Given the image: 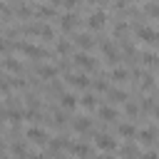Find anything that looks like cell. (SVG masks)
Instances as JSON below:
<instances>
[{
    "mask_svg": "<svg viewBox=\"0 0 159 159\" xmlns=\"http://www.w3.org/2000/svg\"><path fill=\"white\" fill-rule=\"evenodd\" d=\"M75 65H77L82 72H94V70H97V60H94L89 52H77V55H75Z\"/></svg>",
    "mask_w": 159,
    "mask_h": 159,
    "instance_id": "obj_1",
    "label": "cell"
},
{
    "mask_svg": "<svg viewBox=\"0 0 159 159\" xmlns=\"http://www.w3.org/2000/svg\"><path fill=\"white\" fill-rule=\"evenodd\" d=\"M25 139L32 142V144H47V129L45 127H27L25 129Z\"/></svg>",
    "mask_w": 159,
    "mask_h": 159,
    "instance_id": "obj_2",
    "label": "cell"
},
{
    "mask_svg": "<svg viewBox=\"0 0 159 159\" xmlns=\"http://www.w3.org/2000/svg\"><path fill=\"white\" fill-rule=\"evenodd\" d=\"M17 47H20V52H22L25 57H47V55H50L45 47H40V45H32V42H20Z\"/></svg>",
    "mask_w": 159,
    "mask_h": 159,
    "instance_id": "obj_3",
    "label": "cell"
},
{
    "mask_svg": "<svg viewBox=\"0 0 159 159\" xmlns=\"http://www.w3.org/2000/svg\"><path fill=\"white\" fill-rule=\"evenodd\" d=\"M67 84L72 89H87L89 87V77H87V72H72V75H67Z\"/></svg>",
    "mask_w": 159,
    "mask_h": 159,
    "instance_id": "obj_4",
    "label": "cell"
},
{
    "mask_svg": "<svg viewBox=\"0 0 159 159\" xmlns=\"http://www.w3.org/2000/svg\"><path fill=\"white\" fill-rule=\"evenodd\" d=\"M94 147H97L99 152H114L119 144H117V139L109 137V134H97V137H94Z\"/></svg>",
    "mask_w": 159,
    "mask_h": 159,
    "instance_id": "obj_5",
    "label": "cell"
},
{
    "mask_svg": "<svg viewBox=\"0 0 159 159\" xmlns=\"http://www.w3.org/2000/svg\"><path fill=\"white\" fill-rule=\"evenodd\" d=\"M107 25V12L104 10H94L89 17H87V27L89 30H102Z\"/></svg>",
    "mask_w": 159,
    "mask_h": 159,
    "instance_id": "obj_6",
    "label": "cell"
},
{
    "mask_svg": "<svg viewBox=\"0 0 159 159\" xmlns=\"http://www.w3.org/2000/svg\"><path fill=\"white\" fill-rule=\"evenodd\" d=\"M67 149H70L77 159H87V157L92 154V147L84 144V142H67Z\"/></svg>",
    "mask_w": 159,
    "mask_h": 159,
    "instance_id": "obj_7",
    "label": "cell"
},
{
    "mask_svg": "<svg viewBox=\"0 0 159 159\" xmlns=\"http://www.w3.org/2000/svg\"><path fill=\"white\" fill-rule=\"evenodd\" d=\"M134 32H137L139 42H149V45H154V42H157V30H154V27H149V25H139Z\"/></svg>",
    "mask_w": 159,
    "mask_h": 159,
    "instance_id": "obj_8",
    "label": "cell"
},
{
    "mask_svg": "<svg viewBox=\"0 0 159 159\" xmlns=\"http://www.w3.org/2000/svg\"><path fill=\"white\" fill-rule=\"evenodd\" d=\"M77 25H80V22H77V15H75V12H65V15L60 17V30H62V32H75Z\"/></svg>",
    "mask_w": 159,
    "mask_h": 159,
    "instance_id": "obj_9",
    "label": "cell"
},
{
    "mask_svg": "<svg viewBox=\"0 0 159 159\" xmlns=\"http://www.w3.org/2000/svg\"><path fill=\"white\" fill-rule=\"evenodd\" d=\"M94 112H97V114H99V119H104V122H114V119L119 117L117 107H112V104H99Z\"/></svg>",
    "mask_w": 159,
    "mask_h": 159,
    "instance_id": "obj_10",
    "label": "cell"
},
{
    "mask_svg": "<svg viewBox=\"0 0 159 159\" xmlns=\"http://www.w3.org/2000/svg\"><path fill=\"white\" fill-rule=\"evenodd\" d=\"M102 55H104L109 62H117V60H119V47H117L112 40H104V42H102Z\"/></svg>",
    "mask_w": 159,
    "mask_h": 159,
    "instance_id": "obj_11",
    "label": "cell"
},
{
    "mask_svg": "<svg viewBox=\"0 0 159 159\" xmlns=\"http://www.w3.org/2000/svg\"><path fill=\"white\" fill-rule=\"evenodd\" d=\"M77 104H80L82 109H87V112H94V109L99 107V102H97V97H94L92 92H87V94H82V97L77 99Z\"/></svg>",
    "mask_w": 159,
    "mask_h": 159,
    "instance_id": "obj_12",
    "label": "cell"
},
{
    "mask_svg": "<svg viewBox=\"0 0 159 159\" xmlns=\"http://www.w3.org/2000/svg\"><path fill=\"white\" fill-rule=\"evenodd\" d=\"M60 107H62L65 112H75L80 104H77V97H75L72 92H65V94L60 97Z\"/></svg>",
    "mask_w": 159,
    "mask_h": 159,
    "instance_id": "obj_13",
    "label": "cell"
},
{
    "mask_svg": "<svg viewBox=\"0 0 159 159\" xmlns=\"http://www.w3.org/2000/svg\"><path fill=\"white\" fill-rule=\"evenodd\" d=\"M137 137L144 147H152L154 139H157V132H154V127H147V129H137Z\"/></svg>",
    "mask_w": 159,
    "mask_h": 159,
    "instance_id": "obj_14",
    "label": "cell"
},
{
    "mask_svg": "<svg viewBox=\"0 0 159 159\" xmlns=\"http://www.w3.org/2000/svg\"><path fill=\"white\" fill-rule=\"evenodd\" d=\"M75 42H77V47H80L82 52H89V50L94 47V40H92V35H89V32L77 35V40H75Z\"/></svg>",
    "mask_w": 159,
    "mask_h": 159,
    "instance_id": "obj_15",
    "label": "cell"
},
{
    "mask_svg": "<svg viewBox=\"0 0 159 159\" xmlns=\"http://www.w3.org/2000/svg\"><path fill=\"white\" fill-rule=\"evenodd\" d=\"M37 75H40V80H55L60 75V70H57V65H42L37 70Z\"/></svg>",
    "mask_w": 159,
    "mask_h": 159,
    "instance_id": "obj_16",
    "label": "cell"
},
{
    "mask_svg": "<svg viewBox=\"0 0 159 159\" xmlns=\"http://www.w3.org/2000/svg\"><path fill=\"white\" fill-rule=\"evenodd\" d=\"M117 132H119V137H124V139H134V137H137V127H134L132 122H122V124L117 127Z\"/></svg>",
    "mask_w": 159,
    "mask_h": 159,
    "instance_id": "obj_17",
    "label": "cell"
},
{
    "mask_svg": "<svg viewBox=\"0 0 159 159\" xmlns=\"http://www.w3.org/2000/svg\"><path fill=\"white\" fill-rule=\"evenodd\" d=\"M2 67H5L7 72H12V75H20V72H22V62L15 60V57H5V60H2Z\"/></svg>",
    "mask_w": 159,
    "mask_h": 159,
    "instance_id": "obj_18",
    "label": "cell"
},
{
    "mask_svg": "<svg viewBox=\"0 0 159 159\" xmlns=\"http://www.w3.org/2000/svg\"><path fill=\"white\" fill-rule=\"evenodd\" d=\"M72 129H75V132H80V134H87V132L92 129V122H89L87 117H77V119L72 122Z\"/></svg>",
    "mask_w": 159,
    "mask_h": 159,
    "instance_id": "obj_19",
    "label": "cell"
},
{
    "mask_svg": "<svg viewBox=\"0 0 159 159\" xmlns=\"http://www.w3.org/2000/svg\"><path fill=\"white\" fill-rule=\"evenodd\" d=\"M37 37H42V40H55V30H52L47 22H40V27H37Z\"/></svg>",
    "mask_w": 159,
    "mask_h": 159,
    "instance_id": "obj_20",
    "label": "cell"
},
{
    "mask_svg": "<svg viewBox=\"0 0 159 159\" xmlns=\"http://www.w3.org/2000/svg\"><path fill=\"white\" fill-rule=\"evenodd\" d=\"M109 77H112V82H127V80H129V70H124V67H114Z\"/></svg>",
    "mask_w": 159,
    "mask_h": 159,
    "instance_id": "obj_21",
    "label": "cell"
},
{
    "mask_svg": "<svg viewBox=\"0 0 159 159\" xmlns=\"http://www.w3.org/2000/svg\"><path fill=\"white\" fill-rule=\"evenodd\" d=\"M104 94L109 97V102H124V99H127V92H124V89H112V87H109Z\"/></svg>",
    "mask_w": 159,
    "mask_h": 159,
    "instance_id": "obj_22",
    "label": "cell"
},
{
    "mask_svg": "<svg viewBox=\"0 0 159 159\" xmlns=\"http://www.w3.org/2000/svg\"><path fill=\"white\" fill-rule=\"evenodd\" d=\"M124 112H127L129 117H137L142 109H139V104H137V102H132V99H124Z\"/></svg>",
    "mask_w": 159,
    "mask_h": 159,
    "instance_id": "obj_23",
    "label": "cell"
},
{
    "mask_svg": "<svg viewBox=\"0 0 159 159\" xmlns=\"http://www.w3.org/2000/svg\"><path fill=\"white\" fill-rule=\"evenodd\" d=\"M139 57H142V62H144L147 67H152V70L157 67V55H154V52H142Z\"/></svg>",
    "mask_w": 159,
    "mask_h": 159,
    "instance_id": "obj_24",
    "label": "cell"
},
{
    "mask_svg": "<svg viewBox=\"0 0 159 159\" xmlns=\"http://www.w3.org/2000/svg\"><path fill=\"white\" fill-rule=\"evenodd\" d=\"M144 12H147L149 17H157V15H159V7H157V2H154V0H147V2H144Z\"/></svg>",
    "mask_w": 159,
    "mask_h": 159,
    "instance_id": "obj_25",
    "label": "cell"
},
{
    "mask_svg": "<svg viewBox=\"0 0 159 159\" xmlns=\"http://www.w3.org/2000/svg\"><path fill=\"white\" fill-rule=\"evenodd\" d=\"M35 15H37V17H52V15H55V10H52L50 5H40V7L35 10Z\"/></svg>",
    "mask_w": 159,
    "mask_h": 159,
    "instance_id": "obj_26",
    "label": "cell"
},
{
    "mask_svg": "<svg viewBox=\"0 0 159 159\" xmlns=\"http://www.w3.org/2000/svg\"><path fill=\"white\" fill-rule=\"evenodd\" d=\"M154 107H157V104H154V97H147V99L139 104V109H144L147 114H154Z\"/></svg>",
    "mask_w": 159,
    "mask_h": 159,
    "instance_id": "obj_27",
    "label": "cell"
},
{
    "mask_svg": "<svg viewBox=\"0 0 159 159\" xmlns=\"http://www.w3.org/2000/svg\"><path fill=\"white\" fill-rule=\"evenodd\" d=\"M89 87H92L94 92H107V89H109V84H107L104 80H94V82H89Z\"/></svg>",
    "mask_w": 159,
    "mask_h": 159,
    "instance_id": "obj_28",
    "label": "cell"
},
{
    "mask_svg": "<svg viewBox=\"0 0 159 159\" xmlns=\"http://www.w3.org/2000/svg\"><path fill=\"white\" fill-rule=\"evenodd\" d=\"M127 32H129V25H127V22H117V25H114V35H117V37H124Z\"/></svg>",
    "mask_w": 159,
    "mask_h": 159,
    "instance_id": "obj_29",
    "label": "cell"
},
{
    "mask_svg": "<svg viewBox=\"0 0 159 159\" xmlns=\"http://www.w3.org/2000/svg\"><path fill=\"white\" fill-rule=\"evenodd\" d=\"M122 154H124V157H127V159H129V157H134V154H137V149H134V144H132V139H127V144H124V147H122Z\"/></svg>",
    "mask_w": 159,
    "mask_h": 159,
    "instance_id": "obj_30",
    "label": "cell"
},
{
    "mask_svg": "<svg viewBox=\"0 0 159 159\" xmlns=\"http://www.w3.org/2000/svg\"><path fill=\"white\" fill-rule=\"evenodd\" d=\"M142 89L147 92V89H154V75L149 72V75H144V82H142Z\"/></svg>",
    "mask_w": 159,
    "mask_h": 159,
    "instance_id": "obj_31",
    "label": "cell"
},
{
    "mask_svg": "<svg viewBox=\"0 0 159 159\" xmlns=\"http://www.w3.org/2000/svg\"><path fill=\"white\" fill-rule=\"evenodd\" d=\"M12 154H15V157H27V149H25L22 144H12Z\"/></svg>",
    "mask_w": 159,
    "mask_h": 159,
    "instance_id": "obj_32",
    "label": "cell"
},
{
    "mask_svg": "<svg viewBox=\"0 0 159 159\" xmlns=\"http://www.w3.org/2000/svg\"><path fill=\"white\" fill-rule=\"evenodd\" d=\"M57 52L60 55H67L70 52V42H57Z\"/></svg>",
    "mask_w": 159,
    "mask_h": 159,
    "instance_id": "obj_33",
    "label": "cell"
},
{
    "mask_svg": "<svg viewBox=\"0 0 159 159\" xmlns=\"http://www.w3.org/2000/svg\"><path fill=\"white\" fill-rule=\"evenodd\" d=\"M142 159H157V152L154 149H149V152H144V157Z\"/></svg>",
    "mask_w": 159,
    "mask_h": 159,
    "instance_id": "obj_34",
    "label": "cell"
},
{
    "mask_svg": "<svg viewBox=\"0 0 159 159\" xmlns=\"http://www.w3.org/2000/svg\"><path fill=\"white\" fill-rule=\"evenodd\" d=\"M0 50H2V52H7V50H10V45L5 42V37H0Z\"/></svg>",
    "mask_w": 159,
    "mask_h": 159,
    "instance_id": "obj_35",
    "label": "cell"
},
{
    "mask_svg": "<svg viewBox=\"0 0 159 159\" xmlns=\"http://www.w3.org/2000/svg\"><path fill=\"white\" fill-rule=\"evenodd\" d=\"M99 159H114V157H112V154H109V152H104V154H102V157H99Z\"/></svg>",
    "mask_w": 159,
    "mask_h": 159,
    "instance_id": "obj_36",
    "label": "cell"
},
{
    "mask_svg": "<svg viewBox=\"0 0 159 159\" xmlns=\"http://www.w3.org/2000/svg\"><path fill=\"white\" fill-rule=\"evenodd\" d=\"M30 159H47V157H45V154H32Z\"/></svg>",
    "mask_w": 159,
    "mask_h": 159,
    "instance_id": "obj_37",
    "label": "cell"
},
{
    "mask_svg": "<svg viewBox=\"0 0 159 159\" xmlns=\"http://www.w3.org/2000/svg\"><path fill=\"white\" fill-rule=\"evenodd\" d=\"M2 119H5V109L0 107V122H2Z\"/></svg>",
    "mask_w": 159,
    "mask_h": 159,
    "instance_id": "obj_38",
    "label": "cell"
},
{
    "mask_svg": "<svg viewBox=\"0 0 159 159\" xmlns=\"http://www.w3.org/2000/svg\"><path fill=\"white\" fill-rule=\"evenodd\" d=\"M89 2H97V0H89Z\"/></svg>",
    "mask_w": 159,
    "mask_h": 159,
    "instance_id": "obj_39",
    "label": "cell"
},
{
    "mask_svg": "<svg viewBox=\"0 0 159 159\" xmlns=\"http://www.w3.org/2000/svg\"><path fill=\"white\" fill-rule=\"evenodd\" d=\"M0 149H2V142H0Z\"/></svg>",
    "mask_w": 159,
    "mask_h": 159,
    "instance_id": "obj_40",
    "label": "cell"
}]
</instances>
